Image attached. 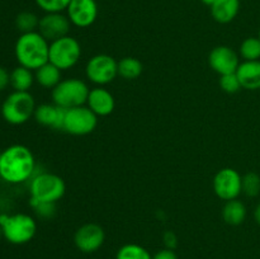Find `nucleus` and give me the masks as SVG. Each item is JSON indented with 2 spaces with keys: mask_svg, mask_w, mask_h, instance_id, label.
I'll list each match as a JSON object with an SVG mask.
<instances>
[{
  "mask_svg": "<svg viewBox=\"0 0 260 259\" xmlns=\"http://www.w3.org/2000/svg\"><path fill=\"white\" fill-rule=\"evenodd\" d=\"M98 124V116L88 106L66 109L62 131L74 136H85L91 134Z\"/></svg>",
  "mask_w": 260,
  "mask_h": 259,
  "instance_id": "6e6552de",
  "label": "nucleus"
},
{
  "mask_svg": "<svg viewBox=\"0 0 260 259\" xmlns=\"http://www.w3.org/2000/svg\"><path fill=\"white\" fill-rule=\"evenodd\" d=\"M37 7L45 13H62L71 0H35Z\"/></svg>",
  "mask_w": 260,
  "mask_h": 259,
  "instance_id": "bb28decb",
  "label": "nucleus"
},
{
  "mask_svg": "<svg viewBox=\"0 0 260 259\" xmlns=\"http://www.w3.org/2000/svg\"><path fill=\"white\" fill-rule=\"evenodd\" d=\"M36 160L24 145H12L0 155V178L9 184H20L32 179Z\"/></svg>",
  "mask_w": 260,
  "mask_h": 259,
  "instance_id": "f257e3e1",
  "label": "nucleus"
},
{
  "mask_svg": "<svg viewBox=\"0 0 260 259\" xmlns=\"http://www.w3.org/2000/svg\"><path fill=\"white\" fill-rule=\"evenodd\" d=\"M144 66L135 57H123L118 61V76L126 80H134L142 74Z\"/></svg>",
  "mask_w": 260,
  "mask_h": 259,
  "instance_id": "4be33fe9",
  "label": "nucleus"
},
{
  "mask_svg": "<svg viewBox=\"0 0 260 259\" xmlns=\"http://www.w3.org/2000/svg\"><path fill=\"white\" fill-rule=\"evenodd\" d=\"M66 190L65 182L57 174L48 172L33 175L29 182V202L56 203L63 197Z\"/></svg>",
  "mask_w": 260,
  "mask_h": 259,
  "instance_id": "7ed1b4c3",
  "label": "nucleus"
},
{
  "mask_svg": "<svg viewBox=\"0 0 260 259\" xmlns=\"http://www.w3.org/2000/svg\"><path fill=\"white\" fill-rule=\"evenodd\" d=\"M211 15L221 24L233 22L240 10V0H216L211 5Z\"/></svg>",
  "mask_w": 260,
  "mask_h": 259,
  "instance_id": "a211bd4d",
  "label": "nucleus"
},
{
  "mask_svg": "<svg viewBox=\"0 0 260 259\" xmlns=\"http://www.w3.org/2000/svg\"><path fill=\"white\" fill-rule=\"evenodd\" d=\"M36 102L29 91H13L2 106V116L8 123L23 124L35 114Z\"/></svg>",
  "mask_w": 260,
  "mask_h": 259,
  "instance_id": "423d86ee",
  "label": "nucleus"
},
{
  "mask_svg": "<svg viewBox=\"0 0 260 259\" xmlns=\"http://www.w3.org/2000/svg\"><path fill=\"white\" fill-rule=\"evenodd\" d=\"M201 2H202L205 5H208V7H211V5H212L213 3L216 2V0H201Z\"/></svg>",
  "mask_w": 260,
  "mask_h": 259,
  "instance_id": "72a5a7b5",
  "label": "nucleus"
},
{
  "mask_svg": "<svg viewBox=\"0 0 260 259\" xmlns=\"http://www.w3.org/2000/svg\"><path fill=\"white\" fill-rule=\"evenodd\" d=\"M86 104L98 117H106L114 111L116 102L111 91L102 86H96L89 91Z\"/></svg>",
  "mask_w": 260,
  "mask_h": 259,
  "instance_id": "dca6fc26",
  "label": "nucleus"
},
{
  "mask_svg": "<svg viewBox=\"0 0 260 259\" xmlns=\"http://www.w3.org/2000/svg\"><path fill=\"white\" fill-rule=\"evenodd\" d=\"M246 206L241 201L236 200L228 201L222 208V218L228 225L238 226L245 221L246 218Z\"/></svg>",
  "mask_w": 260,
  "mask_h": 259,
  "instance_id": "6ab92c4d",
  "label": "nucleus"
},
{
  "mask_svg": "<svg viewBox=\"0 0 260 259\" xmlns=\"http://www.w3.org/2000/svg\"><path fill=\"white\" fill-rule=\"evenodd\" d=\"M35 81V75L32 70L24 68V66H18L10 73V85L15 91H28Z\"/></svg>",
  "mask_w": 260,
  "mask_h": 259,
  "instance_id": "412c9836",
  "label": "nucleus"
},
{
  "mask_svg": "<svg viewBox=\"0 0 260 259\" xmlns=\"http://www.w3.org/2000/svg\"><path fill=\"white\" fill-rule=\"evenodd\" d=\"M40 24V18L32 12H22L15 18V27L22 33L36 32Z\"/></svg>",
  "mask_w": 260,
  "mask_h": 259,
  "instance_id": "393cba45",
  "label": "nucleus"
},
{
  "mask_svg": "<svg viewBox=\"0 0 260 259\" xmlns=\"http://www.w3.org/2000/svg\"><path fill=\"white\" fill-rule=\"evenodd\" d=\"M243 193L248 197H256L260 195V177L256 173H246L243 177Z\"/></svg>",
  "mask_w": 260,
  "mask_h": 259,
  "instance_id": "a878e982",
  "label": "nucleus"
},
{
  "mask_svg": "<svg viewBox=\"0 0 260 259\" xmlns=\"http://www.w3.org/2000/svg\"><path fill=\"white\" fill-rule=\"evenodd\" d=\"M89 86L85 81L78 78H70L61 80L55 88L52 89V102L58 107L65 109L75 108V107L84 106L88 101Z\"/></svg>",
  "mask_w": 260,
  "mask_h": 259,
  "instance_id": "39448f33",
  "label": "nucleus"
},
{
  "mask_svg": "<svg viewBox=\"0 0 260 259\" xmlns=\"http://www.w3.org/2000/svg\"><path fill=\"white\" fill-rule=\"evenodd\" d=\"M220 86L223 91L229 94L238 93L241 89V84L239 81L236 73L234 74H226V75L220 76Z\"/></svg>",
  "mask_w": 260,
  "mask_h": 259,
  "instance_id": "cd10ccee",
  "label": "nucleus"
},
{
  "mask_svg": "<svg viewBox=\"0 0 260 259\" xmlns=\"http://www.w3.org/2000/svg\"><path fill=\"white\" fill-rule=\"evenodd\" d=\"M85 75L96 85H107L118 76V62L112 56L99 53L88 61L85 66Z\"/></svg>",
  "mask_w": 260,
  "mask_h": 259,
  "instance_id": "1a4fd4ad",
  "label": "nucleus"
},
{
  "mask_svg": "<svg viewBox=\"0 0 260 259\" xmlns=\"http://www.w3.org/2000/svg\"><path fill=\"white\" fill-rule=\"evenodd\" d=\"M35 80L42 88L53 89L61 81V70L48 61L36 70Z\"/></svg>",
  "mask_w": 260,
  "mask_h": 259,
  "instance_id": "aec40b11",
  "label": "nucleus"
},
{
  "mask_svg": "<svg viewBox=\"0 0 260 259\" xmlns=\"http://www.w3.org/2000/svg\"><path fill=\"white\" fill-rule=\"evenodd\" d=\"M239 55L244 61L260 60V40L259 37H248L241 42Z\"/></svg>",
  "mask_w": 260,
  "mask_h": 259,
  "instance_id": "b1692460",
  "label": "nucleus"
},
{
  "mask_svg": "<svg viewBox=\"0 0 260 259\" xmlns=\"http://www.w3.org/2000/svg\"><path fill=\"white\" fill-rule=\"evenodd\" d=\"M65 108H61L55 103H45L36 107L35 119L40 124L51 127L53 130H62L63 118H65Z\"/></svg>",
  "mask_w": 260,
  "mask_h": 259,
  "instance_id": "2eb2a0df",
  "label": "nucleus"
},
{
  "mask_svg": "<svg viewBox=\"0 0 260 259\" xmlns=\"http://www.w3.org/2000/svg\"><path fill=\"white\" fill-rule=\"evenodd\" d=\"M8 85H10V73L3 66H0V91L4 90Z\"/></svg>",
  "mask_w": 260,
  "mask_h": 259,
  "instance_id": "2f4dec72",
  "label": "nucleus"
},
{
  "mask_svg": "<svg viewBox=\"0 0 260 259\" xmlns=\"http://www.w3.org/2000/svg\"><path fill=\"white\" fill-rule=\"evenodd\" d=\"M241 88L246 90H259L260 89V60L243 61L236 70Z\"/></svg>",
  "mask_w": 260,
  "mask_h": 259,
  "instance_id": "f3484780",
  "label": "nucleus"
},
{
  "mask_svg": "<svg viewBox=\"0 0 260 259\" xmlns=\"http://www.w3.org/2000/svg\"><path fill=\"white\" fill-rule=\"evenodd\" d=\"M116 259H152L146 248L139 244H126L117 251Z\"/></svg>",
  "mask_w": 260,
  "mask_h": 259,
  "instance_id": "5701e85b",
  "label": "nucleus"
},
{
  "mask_svg": "<svg viewBox=\"0 0 260 259\" xmlns=\"http://www.w3.org/2000/svg\"><path fill=\"white\" fill-rule=\"evenodd\" d=\"M35 208L36 213L43 218H51L55 215L56 203H42V202H29Z\"/></svg>",
  "mask_w": 260,
  "mask_h": 259,
  "instance_id": "c85d7f7f",
  "label": "nucleus"
},
{
  "mask_svg": "<svg viewBox=\"0 0 260 259\" xmlns=\"http://www.w3.org/2000/svg\"><path fill=\"white\" fill-rule=\"evenodd\" d=\"M258 37H259V40H260V29H259V35H258Z\"/></svg>",
  "mask_w": 260,
  "mask_h": 259,
  "instance_id": "c9c22d12",
  "label": "nucleus"
},
{
  "mask_svg": "<svg viewBox=\"0 0 260 259\" xmlns=\"http://www.w3.org/2000/svg\"><path fill=\"white\" fill-rule=\"evenodd\" d=\"M81 46L76 38L65 36L50 42L48 61L57 66L61 71L74 68L80 60Z\"/></svg>",
  "mask_w": 260,
  "mask_h": 259,
  "instance_id": "0eeeda50",
  "label": "nucleus"
},
{
  "mask_svg": "<svg viewBox=\"0 0 260 259\" xmlns=\"http://www.w3.org/2000/svg\"><path fill=\"white\" fill-rule=\"evenodd\" d=\"M213 190L222 201L236 200L243 193V177L233 168H223L213 178Z\"/></svg>",
  "mask_w": 260,
  "mask_h": 259,
  "instance_id": "9d476101",
  "label": "nucleus"
},
{
  "mask_svg": "<svg viewBox=\"0 0 260 259\" xmlns=\"http://www.w3.org/2000/svg\"><path fill=\"white\" fill-rule=\"evenodd\" d=\"M3 236V230H2V226H0V239H2Z\"/></svg>",
  "mask_w": 260,
  "mask_h": 259,
  "instance_id": "f704fd0d",
  "label": "nucleus"
},
{
  "mask_svg": "<svg viewBox=\"0 0 260 259\" xmlns=\"http://www.w3.org/2000/svg\"><path fill=\"white\" fill-rule=\"evenodd\" d=\"M152 259H178V256L173 249L165 248L157 251L155 255H152Z\"/></svg>",
  "mask_w": 260,
  "mask_h": 259,
  "instance_id": "c756f323",
  "label": "nucleus"
},
{
  "mask_svg": "<svg viewBox=\"0 0 260 259\" xmlns=\"http://www.w3.org/2000/svg\"><path fill=\"white\" fill-rule=\"evenodd\" d=\"M14 52L20 66L36 71L48 62L50 42L38 30L22 33L15 42Z\"/></svg>",
  "mask_w": 260,
  "mask_h": 259,
  "instance_id": "f03ea898",
  "label": "nucleus"
},
{
  "mask_svg": "<svg viewBox=\"0 0 260 259\" xmlns=\"http://www.w3.org/2000/svg\"><path fill=\"white\" fill-rule=\"evenodd\" d=\"M164 244L168 249H173L174 250V248L178 244L177 235L174 233H172V231H167L164 234Z\"/></svg>",
  "mask_w": 260,
  "mask_h": 259,
  "instance_id": "7c9ffc66",
  "label": "nucleus"
},
{
  "mask_svg": "<svg viewBox=\"0 0 260 259\" xmlns=\"http://www.w3.org/2000/svg\"><path fill=\"white\" fill-rule=\"evenodd\" d=\"M106 234L98 223H85L76 230L74 235L75 246L83 253H94L103 245Z\"/></svg>",
  "mask_w": 260,
  "mask_h": 259,
  "instance_id": "f8f14e48",
  "label": "nucleus"
},
{
  "mask_svg": "<svg viewBox=\"0 0 260 259\" xmlns=\"http://www.w3.org/2000/svg\"><path fill=\"white\" fill-rule=\"evenodd\" d=\"M66 15L75 27H90L98 18V4L95 0H71L66 8Z\"/></svg>",
  "mask_w": 260,
  "mask_h": 259,
  "instance_id": "9b49d317",
  "label": "nucleus"
},
{
  "mask_svg": "<svg viewBox=\"0 0 260 259\" xmlns=\"http://www.w3.org/2000/svg\"><path fill=\"white\" fill-rule=\"evenodd\" d=\"M0 155H2V150H0Z\"/></svg>",
  "mask_w": 260,
  "mask_h": 259,
  "instance_id": "e433bc0d",
  "label": "nucleus"
},
{
  "mask_svg": "<svg viewBox=\"0 0 260 259\" xmlns=\"http://www.w3.org/2000/svg\"><path fill=\"white\" fill-rule=\"evenodd\" d=\"M208 65L220 76L234 74L240 65V58L238 52L229 46H217L208 55Z\"/></svg>",
  "mask_w": 260,
  "mask_h": 259,
  "instance_id": "4468645a",
  "label": "nucleus"
},
{
  "mask_svg": "<svg viewBox=\"0 0 260 259\" xmlns=\"http://www.w3.org/2000/svg\"><path fill=\"white\" fill-rule=\"evenodd\" d=\"M254 218H255L256 222L260 225V202L256 205L255 207V211H254Z\"/></svg>",
  "mask_w": 260,
  "mask_h": 259,
  "instance_id": "473e14b6",
  "label": "nucleus"
},
{
  "mask_svg": "<svg viewBox=\"0 0 260 259\" xmlns=\"http://www.w3.org/2000/svg\"><path fill=\"white\" fill-rule=\"evenodd\" d=\"M0 226L3 236L9 243L22 245L32 240L37 231V223L32 216L27 213H14V215H0Z\"/></svg>",
  "mask_w": 260,
  "mask_h": 259,
  "instance_id": "20e7f679",
  "label": "nucleus"
},
{
  "mask_svg": "<svg viewBox=\"0 0 260 259\" xmlns=\"http://www.w3.org/2000/svg\"><path fill=\"white\" fill-rule=\"evenodd\" d=\"M71 25L73 24L69 20L68 15L62 13H46L42 18H40L38 32L48 42H52L58 38L69 36Z\"/></svg>",
  "mask_w": 260,
  "mask_h": 259,
  "instance_id": "ddd939ff",
  "label": "nucleus"
}]
</instances>
